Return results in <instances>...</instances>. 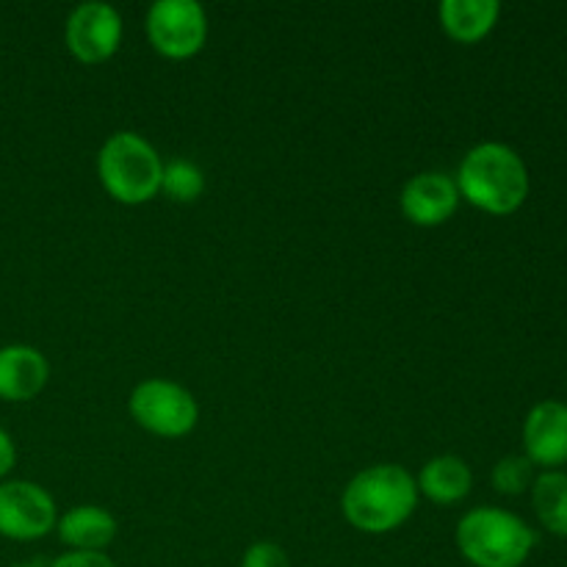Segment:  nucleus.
Here are the masks:
<instances>
[{"label": "nucleus", "instance_id": "3", "mask_svg": "<svg viewBox=\"0 0 567 567\" xmlns=\"http://www.w3.org/2000/svg\"><path fill=\"white\" fill-rule=\"evenodd\" d=\"M460 554L474 567H524L537 546V532L502 507H474L454 532Z\"/></svg>", "mask_w": 567, "mask_h": 567}, {"label": "nucleus", "instance_id": "21", "mask_svg": "<svg viewBox=\"0 0 567 567\" xmlns=\"http://www.w3.org/2000/svg\"><path fill=\"white\" fill-rule=\"evenodd\" d=\"M11 567H39L37 563H17V565H11Z\"/></svg>", "mask_w": 567, "mask_h": 567}, {"label": "nucleus", "instance_id": "9", "mask_svg": "<svg viewBox=\"0 0 567 567\" xmlns=\"http://www.w3.org/2000/svg\"><path fill=\"white\" fill-rule=\"evenodd\" d=\"M524 457L540 471H563L567 465V404L543 399L524 419Z\"/></svg>", "mask_w": 567, "mask_h": 567}, {"label": "nucleus", "instance_id": "20", "mask_svg": "<svg viewBox=\"0 0 567 567\" xmlns=\"http://www.w3.org/2000/svg\"><path fill=\"white\" fill-rule=\"evenodd\" d=\"M14 465H17V446L14 441H11L9 432L0 426V480H6V476L11 474Z\"/></svg>", "mask_w": 567, "mask_h": 567}, {"label": "nucleus", "instance_id": "19", "mask_svg": "<svg viewBox=\"0 0 567 567\" xmlns=\"http://www.w3.org/2000/svg\"><path fill=\"white\" fill-rule=\"evenodd\" d=\"M48 567H116L105 551H64Z\"/></svg>", "mask_w": 567, "mask_h": 567}, {"label": "nucleus", "instance_id": "4", "mask_svg": "<svg viewBox=\"0 0 567 567\" xmlns=\"http://www.w3.org/2000/svg\"><path fill=\"white\" fill-rule=\"evenodd\" d=\"M97 177L120 205H144L161 194L164 161L144 136L116 131L97 150Z\"/></svg>", "mask_w": 567, "mask_h": 567}, {"label": "nucleus", "instance_id": "16", "mask_svg": "<svg viewBox=\"0 0 567 567\" xmlns=\"http://www.w3.org/2000/svg\"><path fill=\"white\" fill-rule=\"evenodd\" d=\"M161 194L172 199V203H197L205 194V172L199 169L194 161L175 158L164 164V177H161Z\"/></svg>", "mask_w": 567, "mask_h": 567}, {"label": "nucleus", "instance_id": "17", "mask_svg": "<svg viewBox=\"0 0 567 567\" xmlns=\"http://www.w3.org/2000/svg\"><path fill=\"white\" fill-rule=\"evenodd\" d=\"M535 476V465L524 454H507V457L493 465L491 482L502 496H524V493L532 491Z\"/></svg>", "mask_w": 567, "mask_h": 567}, {"label": "nucleus", "instance_id": "7", "mask_svg": "<svg viewBox=\"0 0 567 567\" xmlns=\"http://www.w3.org/2000/svg\"><path fill=\"white\" fill-rule=\"evenodd\" d=\"M59 509L42 485L28 480L0 482V537L33 543L55 532Z\"/></svg>", "mask_w": 567, "mask_h": 567}, {"label": "nucleus", "instance_id": "2", "mask_svg": "<svg viewBox=\"0 0 567 567\" xmlns=\"http://www.w3.org/2000/svg\"><path fill=\"white\" fill-rule=\"evenodd\" d=\"M460 199L491 216H509L529 199V169L515 147L504 142L474 144L457 166Z\"/></svg>", "mask_w": 567, "mask_h": 567}, {"label": "nucleus", "instance_id": "15", "mask_svg": "<svg viewBox=\"0 0 567 567\" xmlns=\"http://www.w3.org/2000/svg\"><path fill=\"white\" fill-rule=\"evenodd\" d=\"M532 507L537 520L554 537H567V474L540 471L532 482Z\"/></svg>", "mask_w": 567, "mask_h": 567}, {"label": "nucleus", "instance_id": "12", "mask_svg": "<svg viewBox=\"0 0 567 567\" xmlns=\"http://www.w3.org/2000/svg\"><path fill=\"white\" fill-rule=\"evenodd\" d=\"M116 532H120V524L114 515L97 504L70 507L64 515H59V524H55V535L64 543L66 551H105L116 540Z\"/></svg>", "mask_w": 567, "mask_h": 567}, {"label": "nucleus", "instance_id": "1", "mask_svg": "<svg viewBox=\"0 0 567 567\" xmlns=\"http://www.w3.org/2000/svg\"><path fill=\"white\" fill-rule=\"evenodd\" d=\"M415 476L399 463H377L349 480L341 493V513L363 535H388L408 524L419 509Z\"/></svg>", "mask_w": 567, "mask_h": 567}, {"label": "nucleus", "instance_id": "11", "mask_svg": "<svg viewBox=\"0 0 567 567\" xmlns=\"http://www.w3.org/2000/svg\"><path fill=\"white\" fill-rule=\"evenodd\" d=\"M50 380V363L37 347L9 343L0 347V399L3 402H31Z\"/></svg>", "mask_w": 567, "mask_h": 567}, {"label": "nucleus", "instance_id": "14", "mask_svg": "<svg viewBox=\"0 0 567 567\" xmlns=\"http://www.w3.org/2000/svg\"><path fill=\"white\" fill-rule=\"evenodd\" d=\"M441 28L452 42L457 44H476L496 28L502 17V3L498 0H443L441 9Z\"/></svg>", "mask_w": 567, "mask_h": 567}, {"label": "nucleus", "instance_id": "5", "mask_svg": "<svg viewBox=\"0 0 567 567\" xmlns=\"http://www.w3.org/2000/svg\"><path fill=\"white\" fill-rule=\"evenodd\" d=\"M127 410L144 432L166 441L192 435L199 424V404L194 393L181 382L161 377L138 382L127 399Z\"/></svg>", "mask_w": 567, "mask_h": 567}, {"label": "nucleus", "instance_id": "8", "mask_svg": "<svg viewBox=\"0 0 567 567\" xmlns=\"http://www.w3.org/2000/svg\"><path fill=\"white\" fill-rule=\"evenodd\" d=\"M122 25L120 11L103 0H86L75 6L64 22V42L72 59L86 66L105 64L114 59L122 44Z\"/></svg>", "mask_w": 567, "mask_h": 567}, {"label": "nucleus", "instance_id": "6", "mask_svg": "<svg viewBox=\"0 0 567 567\" xmlns=\"http://www.w3.org/2000/svg\"><path fill=\"white\" fill-rule=\"evenodd\" d=\"M144 31L155 53L186 61L208 42V14L197 0H158L147 9Z\"/></svg>", "mask_w": 567, "mask_h": 567}, {"label": "nucleus", "instance_id": "10", "mask_svg": "<svg viewBox=\"0 0 567 567\" xmlns=\"http://www.w3.org/2000/svg\"><path fill=\"white\" fill-rule=\"evenodd\" d=\"M402 214L415 227H441L457 214V183L446 172H419L402 188Z\"/></svg>", "mask_w": 567, "mask_h": 567}, {"label": "nucleus", "instance_id": "13", "mask_svg": "<svg viewBox=\"0 0 567 567\" xmlns=\"http://www.w3.org/2000/svg\"><path fill=\"white\" fill-rule=\"evenodd\" d=\"M419 496L426 502L441 504V507H452L468 498L471 487H474V474L471 465L457 454H441V457L426 460L424 468L419 471Z\"/></svg>", "mask_w": 567, "mask_h": 567}, {"label": "nucleus", "instance_id": "18", "mask_svg": "<svg viewBox=\"0 0 567 567\" xmlns=\"http://www.w3.org/2000/svg\"><path fill=\"white\" fill-rule=\"evenodd\" d=\"M241 567H291L286 548L271 540H258L244 551Z\"/></svg>", "mask_w": 567, "mask_h": 567}]
</instances>
